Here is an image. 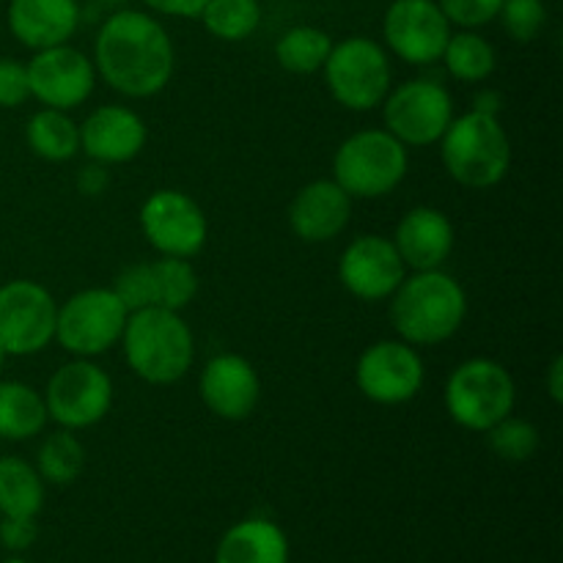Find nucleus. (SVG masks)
Wrapping results in <instances>:
<instances>
[{
    "label": "nucleus",
    "mask_w": 563,
    "mask_h": 563,
    "mask_svg": "<svg viewBox=\"0 0 563 563\" xmlns=\"http://www.w3.org/2000/svg\"><path fill=\"white\" fill-rule=\"evenodd\" d=\"M44 407L60 429L80 432L97 427L113 407V379L91 357H75L49 377Z\"/></svg>",
    "instance_id": "1a4fd4ad"
},
{
    "label": "nucleus",
    "mask_w": 563,
    "mask_h": 563,
    "mask_svg": "<svg viewBox=\"0 0 563 563\" xmlns=\"http://www.w3.org/2000/svg\"><path fill=\"white\" fill-rule=\"evenodd\" d=\"M330 49H333V38L322 27L295 25L278 38L275 58L291 75H313V71H322Z\"/></svg>",
    "instance_id": "bb28decb"
},
{
    "label": "nucleus",
    "mask_w": 563,
    "mask_h": 563,
    "mask_svg": "<svg viewBox=\"0 0 563 563\" xmlns=\"http://www.w3.org/2000/svg\"><path fill=\"white\" fill-rule=\"evenodd\" d=\"M93 69L113 91L148 99L174 77L176 49L157 16L137 9H115L93 42Z\"/></svg>",
    "instance_id": "f257e3e1"
},
{
    "label": "nucleus",
    "mask_w": 563,
    "mask_h": 563,
    "mask_svg": "<svg viewBox=\"0 0 563 563\" xmlns=\"http://www.w3.org/2000/svg\"><path fill=\"white\" fill-rule=\"evenodd\" d=\"M25 141L36 157L47 163H66L80 152V126L66 110L42 108L27 121Z\"/></svg>",
    "instance_id": "b1692460"
},
{
    "label": "nucleus",
    "mask_w": 563,
    "mask_h": 563,
    "mask_svg": "<svg viewBox=\"0 0 563 563\" xmlns=\"http://www.w3.org/2000/svg\"><path fill=\"white\" fill-rule=\"evenodd\" d=\"M148 11L163 16H176V20H198L207 0H141Z\"/></svg>",
    "instance_id": "e433bc0d"
},
{
    "label": "nucleus",
    "mask_w": 563,
    "mask_h": 563,
    "mask_svg": "<svg viewBox=\"0 0 563 563\" xmlns=\"http://www.w3.org/2000/svg\"><path fill=\"white\" fill-rule=\"evenodd\" d=\"M443 401L456 427L484 434L515 412L517 388L504 363L493 357H471L451 372Z\"/></svg>",
    "instance_id": "39448f33"
},
{
    "label": "nucleus",
    "mask_w": 563,
    "mask_h": 563,
    "mask_svg": "<svg viewBox=\"0 0 563 563\" xmlns=\"http://www.w3.org/2000/svg\"><path fill=\"white\" fill-rule=\"evenodd\" d=\"M44 506V482L36 465L0 456V517H36Z\"/></svg>",
    "instance_id": "393cba45"
},
{
    "label": "nucleus",
    "mask_w": 563,
    "mask_h": 563,
    "mask_svg": "<svg viewBox=\"0 0 563 563\" xmlns=\"http://www.w3.org/2000/svg\"><path fill=\"white\" fill-rule=\"evenodd\" d=\"M141 229L159 256L176 258L198 256L209 236L207 214L181 190H154L141 207Z\"/></svg>",
    "instance_id": "ddd939ff"
},
{
    "label": "nucleus",
    "mask_w": 563,
    "mask_h": 563,
    "mask_svg": "<svg viewBox=\"0 0 563 563\" xmlns=\"http://www.w3.org/2000/svg\"><path fill=\"white\" fill-rule=\"evenodd\" d=\"M498 16L504 22V31L515 42L528 44L542 33L544 22H548V9L542 0H504Z\"/></svg>",
    "instance_id": "2f4dec72"
},
{
    "label": "nucleus",
    "mask_w": 563,
    "mask_h": 563,
    "mask_svg": "<svg viewBox=\"0 0 563 563\" xmlns=\"http://www.w3.org/2000/svg\"><path fill=\"white\" fill-rule=\"evenodd\" d=\"M423 361L407 341H377L357 357L355 385L368 401L383 407L407 405L423 388Z\"/></svg>",
    "instance_id": "f8f14e48"
},
{
    "label": "nucleus",
    "mask_w": 563,
    "mask_h": 563,
    "mask_svg": "<svg viewBox=\"0 0 563 563\" xmlns=\"http://www.w3.org/2000/svg\"><path fill=\"white\" fill-rule=\"evenodd\" d=\"M25 66L31 97H36L44 108L69 113V110L80 108L97 86L93 60L71 44L38 49Z\"/></svg>",
    "instance_id": "2eb2a0df"
},
{
    "label": "nucleus",
    "mask_w": 563,
    "mask_h": 563,
    "mask_svg": "<svg viewBox=\"0 0 563 563\" xmlns=\"http://www.w3.org/2000/svg\"><path fill=\"white\" fill-rule=\"evenodd\" d=\"M126 366L148 385H174L196 361V339L181 313L165 308H141L126 317L124 335Z\"/></svg>",
    "instance_id": "7ed1b4c3"
},
{
    "label": "nucleus",
    "mask_w": 563,
    "mask_h": 563,
    "mask_svg": "<svg viewBox=\"0 0 563 563\" xmlns=\"http://www.w3.org/2000/svg\"><path fill=\"white\" fill-rule=\"evenodd\" d=\"M410 157L388 130H361L346 137L333 157V181L350 198H383L405 181Z\"/></svg>",
    "instance_id": "423d86ee"
},
{
    "label": "nucleus",
    "mask_w": 563,
    "mask_h": 563,
    "mask_svg": "<svg viewBox=\"0 0 563 563\" xmlns=\"http://www.w3.org/2000/svg\"><path fill=\"white\" fill-rule=\"evenodd\" d=\"M214 563H289V542L275 522L253 517L225 531Z\"/></svg>",
    "instance_id": "4be33fe9"
},
{
    "label": "nucleus",
    "mask_w": 563,
    "mask_h": 563,
    "mask_svg": "<svg viewBox=\"0 0 563 563\" xmlns=\"http://www.w3.org/2000/svg\"><path fill=\"white\" fill-rule=\"evenodd\" d=\"M198 394L212 416L223 421H245L262 399V379L247 357L223 352L203 366Z\"/></svg>",
    "instance_id": "f3484780"
},
{
    "label": "nucleus",
    "mask_w": 563,
    "mask_h": 563,
    "mask_svg": "<svg viewBox=\"0 0 563 563\" xmlns=\"http://www.w3.org/2000/svg\"><path fill=\"white\" fill-rule=\"evenodd\" d=\"M390 242L412 273L443 269L454 251V225L440 209L416 207L399 220Z\"/></svg>",
    "instance_id": "6ab92c4d"
},
{
    "label": "nucleus",
    "mask_w": 563,
    "mask_h": 563,
    "mask_svg": "<svg viewBox=\"0 0 563 563\" xmlns=\"http://www.w3.org/2000/svg\"><path fill=\"white\" fill-rule=\"evenodd\" d=\"M3 563H27L25 559H9V561H3Z\"/></svg>",
    "instance_id": "79ce46f5"
},
{
    "label": "nucleus",
    "mask_w": 563,
    "mask_h": 563,
    "mask_svg": "<svg viewBox=\"0 0 563 563\" xmlns=\"http://www.w3.org/2000/svg\"><path fill=\"white\" fill-rule=\"evenodd\" d=\"M44 396L25 383H0V440H31L47 427Z\"/></svg>",
    "instance_id": "5701e85b"
},
{
    "label": "nucleus",
    "mask_w": 563,
    "mask_h": 563,
    "mask_svg": "<svg viewBox=\"0 0 563 563\" xmlns=\"http://www.w3.org/2000/svg\"><path fill=\"white\" fill-rule=\"evenodd\" d=\"M86 467V449L80 438L71 429H55L53 434L42 440L36 451V471L42 482L49 484H71Z\"/></svg>",
    "instance_id": "cd10ccee"
},
{
    "label": "nucleus",
    "mask_w": 563,
    "mask_h": 563,
    "mask_svg": "<svg viewBox=\"0 0 563 563\" xmlns=\"http://www.w3.org/2000/svg\"><path fill=\"white\" fill-rule=\"evenodd\" d=\"M152 267V289L154 308L181 313L198 295V273L190 258L163 256L157 262H148Z\"/></svg>",
    "instance_id": "c85d7f7f"
},
{
    "label": "nucleus",
    "mask_w": 563,
    "mask_h": 563,
    "mask_svg": "<svg viewBox=\"0 0 563 563\" xmlns=\"http://www.w3.org/2000/svg\"><path fill=\"white\" fill-rule=\"evenodd\" d=\"M126 317L113 289H82L58 306L55 341L75 357H99L119 344Z\"/></svg>",
    "instance_id": "6e6552de"
},
{
    "label": "nucleus",
    "mask_w": 563,
    "mask_h": 563,
    "mask_svg": "<svg viewBox=\"0 0 563 563\" xmlns=\"http://www.w3.org/2000/svg\"><path fill=\"white\" fill-rule=\"evenodd\" d=\"M407 278V267L388 236L363 234L346 245L339 262V280L363 302H383Z\"/></svg>",
    "instance_id": "dca6fc26"
},
{
    "label": "nucleus",
    "mask_w": 563,
    "mask_h": 563,
    "mask_svg": "<svg viewBox=\"0 0 563 563\" xmlns=\"http://www.w3.org/2000/svg\"><path fill=\"white\" fill-rule=\"evenodd\" d=\"M146 121L124 104H102L91 110L80 124V152L91 163L124 165L146 146Z\"/></svg>",
    "instance_id": "a211bd4d"
},
{
    "label": "nucleus",
    "mask_w": 563,
    "mask_h": 563,
    "mask_svg": "<svg viewBox=\"0 0 563 563\" xmlns=\"http://www.w3.org/2000/svg\"><path fill=\"white\" fill-rule=\"evenodd\" d=\"M352 198L333 179L302 187L289 203V225L302 242H330L350 225Z\"/></svg>",
    "instance_id": "aec40b11"
},
{
    "label": "nucleus",
    "mask_w": 563,
    "mask_h": 563,
    "mask_svg": "<svg viewBox=\"0 0 563 563\" xmlns=\"http://www.w3.org/2000/svg\"><path fill=\"white\" fill-rule=\"evenodd\" d=\"M440 159L454 181L473 190L500 185L511 168V143L498 115L471 110L454 115L440 137Z\"/></svg>",
    "instance_id": "20e7f679"
},
{
    "label": "nucleus",
    "mask_w": 563,
    "mask_h": 563,
    "mask_svg": "<svg viewBox=\"0 0 563 563\" xmlns=\"http://www.w3.org/2000/svg\"><path fill=\"white\" fill-rule=\"evenodd\" d=\"M484 434H487L489 449L506 462H528L537 454L539 445H542L539 429L531 421H526V418L515 416H506L504 421H498Z\"/></svg>",
    "instance_id": "7c9ffc66"
},
{
    "label": "nucleus",
    "mask_w": 563,
    "mask_h": 563,
    "mask_svg": "<svg viewBox=\"0 0 563 563\" xmlns=\"http://www.w3.org/2000/svg\"><path fill=\"white\" fill-rule=\"evenodd\" d=\"M58 302L36 280H9L0 286V350L27 357L55 341Z\"/></svg>",
    "instance_id": "9b49d317"
},
{
    "label": "nucleus",
    "mask_w": 563,
    "mask_h": 563,
    "mask_svg": "<svg viewBox=\"0 0 563 563\" xmlns=\"http://www.w3.org/2000/svg\"><path fill=\"white\" fill-rule=\"evenodd\" d=\"M31 99L27 66L14 58H0V108H20Z\"/></svg>",
    "instance_id": "f704fd0d"
},
{
    "label": "nucleus",
    "mask_w": 563,
    "mask_h": 563,
    "mask_svg": "<svg viewBox=\"0 0 563 563\" xmlns=\"http://www.w3.org/2000/svg\"><path fill=\"white\" fill-rule=\"evenodd\" d=\"M77 187H80L86 196H99V192L108 187V170H104V165H86V168L80 170V176H77Z\"/></svg>",
    "instance_id": "4c0bfd02"
},
{
    "label": "nucleus",
    "mask_w": 563,
    "mask_h": 563,
    "mask_svg": "<svg viewBox=\"0 0 563 563\" xmlns=\"http://www.w3.org/2000/svg\"><path fill=\"white\" fill-rule=\"evenodd\" d=\"M385 130L407 148L440 143L454 121V99L443 82L410 80L390 88L383 102Z\"/></svg>",
    "instance_id": "9d476101"
},
{
    "label": "nucleus",
    "mask_w": 563,
    "mask_h": 563,
    "mask_svg": "<svg viewBox=\"0 0 563 563\" xmlns=\"http://www.w3.org/2000/svg\"><path fill=\"white\" fill-rule=\"evenodd\" d=\"M438 5L451 25L462 31H476L498 20L504 0H438Z\"/></svg>",
    "instance_id": "72a5a7b5"
},
{
    "label": "nucleus",
    "mask_w": 563,
    "mask_h": 563,
    "mask_svg": "<svg viewBox=\"0 0 563 563\" xmlns=\"http://www.w3.org/2000/svg\"><path fill=\"white\" fill-rule=\"evenodd\" d=\"M93 3H99V5H110V9H119V5L124 3V0H93Z\"/></svg>",
    "instance_id": "ea45409f"
},
{
    "label": "nucleus",
    "mask_w": 563,
    "mask_h": 563,
    "mask_svg": "<svg viewBox=\"0 0 563 563\" xmlns=\"http://www.w3.org/2000/svg\"><path fill=\"white\" fill-rule=\"evenodd\" d=\"M451 33L454 25L445 20L438 0H390L385 11V47L405 64H438Z\"/></svg>",
    "instance_id": "4468645a"
},
{
    "label": "nucleus",
    "mask_w": 563,
    "mask_h": 563,
    "mask_svg": "<svg viewBox=\"0 0 563 563\" xmlns=\"http://www.w3.org/2000/svg\"><path fill=\"white\" fill-rule=\"evenodd\" d=\"M207 33L220 42H245L262 25L258 0H207L198 14Z\"/></svg>",
    "instance_id": "c756f323"
},
{
    "label": "nucleus",
    "mask_w": 563,
    "mask_h": 563,
    "mask_svg": "<svg viewBox=\"0 0 563 563\" xmlns=\"http://www.w3.org/2000/svg\"><path fill=\"white\" fill-rule=\"evenodd\" d=\"M544 383H548L550 399H553L555 405H561V401H563V357L561 355L553 357V363H550Z\"/></svg>",
    "instance_id": "58836bf2"
},
{
    "label": "nucleus",
    "mask_w": 563,
    "mask_h": 563,
    "mask_svg": "<svg viewBox=\"0 0 563 563\" xmlns=\"http://www.w3.org/2000/svg\"><path fill=\"white\" fill-rule=\"evenodd\" d=\"M5 357H9V355H5V352L0 350V372H3V363H5Z\"/></svg>",
    "instance_id": "a19ab883"
},
{
    "label": "nucleus",
    "mask_w": 563,
    "mask_h": 563,
    "mask_svg": "<svg viewBox=\"0 0 563 563\" xmlns=\"http://www.w3.org/2000/svg\"><path fill=\"white\" fill-rule=\"evenodd\" d=\"M115 291L121 302H124L126 311H141V308H154V289H152V267L148 262L132 264L124 273L115 278V284L110 286Z\"/></svg>",
    "instance_id": "473e14b6"
},
{
    "label": "nucleus",
    "mask_w": 563,
    "mask_h": 563,
    "mask_svg": "<svg viewBox=\"0 0 563 563\" xmlns=\"http://www.w3.org/2000/svg\"><path fill=\"white\" fill-rule=\"evenodd\" d=\"M322 71L335 102L355 113L379 108L394 88L388 49L366 36H350L333 44Z\"/></svg>",
    "instance_id": "0eeeda50"
},
{
    "label": "nucleus",
    "mask_w": 563,
    "mask_h": 563,
    "mask_svg": "<svg viewBox=\"0 0 563 563\" xmlns=\"http://www.w3.org/2000/svg\"><path fill=\"white\" fill-rule=\"evenodd\" d=\"M449 69L451 77L462 82H482L498 66V53H495L493 44L476 31H456L451 33L449 44L443 49V58H440Z\"/></svg>",
    "instance_id": "a878e982"
},
{
    "label": "nucleus",
    "mask_w": 563,
    "mask_h": 563,
    "mask_svg": "<svg viewBox=\"0 0 563 563\" xmlns=\"http://www.w3.org/2000/svg\"><path fill=\"white\" fill-rule=\"evenodd\" d=\"M9 31L22 47L47 49L69 44L80 27V3L77 0H11Z\"/></svg>",
    "instance_id": "412c9836"
},
{
    "label": "nucleus",
    "mask_w": 563,
    "mask_h": 563,
    "mask_svg": "<svg viewBox=\"0 0 563 563\" xmlns=\"http://www.w3.org/2000/svg\"><path fill=\"white\" fill-rule=\"evenodd\" d=\"M390 324L410 346H438L454 339L467 317V295L443 269L407 275L388 297Z\"/></svg>",
    "instance_id": "f03ea898"
},
{
    "label": "nucleus",
    "mask_w": 563,
    "mask_h": 563,
    "mask_svg": "<svg viewBox=\"0 0 563 563\" xmlns=\"http://www.w3.org/2000/svg\"><path fill=\"white\" fill-rule=\"evenodd\" d=\"M38 537L36 517H0V544L11 553H22Z\"/></svg>",
    "instance_id": "c9c22d12"
}]
</instances>
